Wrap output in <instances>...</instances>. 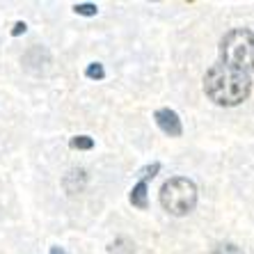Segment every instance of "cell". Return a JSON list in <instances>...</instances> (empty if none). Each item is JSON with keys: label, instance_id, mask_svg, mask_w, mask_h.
Instances as JSON below:
<instances>
[{"label": "cell", "instance_id": "obj_6", "mask_svg": "<svg viewBox=\"0 0 254 254\" xmlns=\"http://www.w3.org/2000/svg\"><path fill=\"white\" fill-rule=\"evenodd\" d=\"M130 204L135 208H142V211L149 206V184L147 181L140 179V181L133 186V190H130Z\"/></svg>", "mask_w": 254, "mask_h": 254}, {"label": "cell", "instance_id": "obj_10", "mask_svg": "<svg viewBox=\"0 0 254 254\" xmlns=\"http://www.w3.org/2000/svg\"><path fill=\"white\" fill-rule=\"evenodd\" d=\"M73 12L80 14V16H96L99 14V7L94 2H76L73 5Z\"/></svg>", "mask_w": 254, "mask_h": 254}, {"label": "cell", "instance_id": "obj_9", "mask_svg": "<svg viewBox=\"0 0 254 254\" xmlns=\"http://www.w3.org/2000/svg\"><path fill=\"white\" fill-rule=\"evenodd\" d=\"M85 76H87L89 80H103V78H106V69H103L101 62H92V64L85 69Z\"/></svg>", "mask_w": 254, "mask_h": 254}, {"label": "cell", "instance_id": "obj_3", "mask_svg": "<svg viewBox=\"0 0 254 254\" xmlns=\"http://www.w3.org/2000/svg\"><path fill=\"white\" fill-rule=\"evenodd\" d=\"M160 206L170 215L184 218L197 206V186L188 177H172L160 186Z\"/></svg>", "mask_w": 254, "mask_h": 254}, {"label": "cell", "instance_id": "obj_2", "mask_svg": "<svg viewBox=\"0 0 254 254\" xmlns=\"http://www.w3.org/2000/svg\"><path fill=\"white\" fill-rule=\"evenodd\" d=\"M220 58L222 64L250 76L254 71V32L248 28H236L227 32L220 42Z\"/></svg>", "mask_w": 254, "mask_h": 254}, {"label": "cell", "instance_id": "obj_1", "mask_svg": "<svg viewBox=\"0 0 254 254\" xmlns=\"http://www.w3.org/2000/svg\"><path fill=\"white\" fill-rule=\"evenodd\" d=\"M204 92L215 106H241L252 92V78L227 64H213L204 73Z\"/></svg>", "mask_w": 254, "mask_h": 254}, {"label": "cell", "instance_id": "obj_12", "mask_svg": "<svg viewBox=\"0 0 254 254\" xmlns=\"http://www.w3.org/2000/svg\"><path fill=\"white\" fill-rule=\"evenodd\" d=\"M158 170H160V163H154V165H147L144 170L140 172V179H142V181H149V179H154L156 174H158Z\"/></svg>", "mask_w": 254, "mask_h": 254}, {"label": "cell", "instance_id": "obj_11", "mask_svg": "<svg viewBox=\"0 0 254 254\" xmlns=\"http://www.w3.org/2000/svg\"><path fill=\"white\" fill-rule=\"evenodd\" d=\"M211 254H245V252L238 248L236 243H220V245H215L211 250Z\"/></svg>", "mask_w": 254, "mask_h": 254}, {"label": "cell", "instance_id": "obj_4", "mask_svg": "<svg viewBox=\"0 0 254 254\" xmlns=\"http://www.w3.org/2000/svg\"><path fill=\"white\" fill-rule=\"evenodd\" d=\"M154 119H156V124H158V128L163 130L165 135L181 137L184 126H181V119H179V115L174 113V110H170V108H160V110H156Z\"/></svg>", "mask_w": 254, "mask_h": 254}, {"label": "cell", "instance_id": "obj_8", "mask_svg": "<svg viewBox=\"0 0 254 254\" xmlns=\"http://www.w3.org/2000/svg\"><path fill=\"white\" fill-rule=\"evenodd\" d=\"M71 149H80V151H89V149H94V140L89 135H76L71 137Z\"/></svg>", "mask_w": 254, "mask_h": 254}, {"label": "cell", "instance_id": "obj_13", "mask_svg": "<svg viewBox=\"0 0 254 254\" xmlns=\"http://www.w3.org/2000/svg\"><path fill=\"white\" fill-rule=\"evenodd\" d=\"M25 28H28V25H25L23 21H18V23H14V28H12V35H14V37L23 35V32H25Z\"/></svg>", "mask_w": 254, "mask_h": 254}, {"label": "cell", "instance_id": "obj_14", "mask_svg": "<svg viewBox=\"0 0 254 254\" xmlns=\"http://www.w3.org/2000/svg\"><path fill=\"white\" fill-rule=\"evenodd\" d=\"M51 254H69V252H66L64 248H58V245H53V248H51Z\"/></svg>", "mask_w": 254, "mask_h": 254}, {"label": "cell", "instance_id": "obj_7", "mask_svg": "<svg viewBox=\"0 0 254 254\" xmlns=\"http://www.w3.org/2000/svg\"><path fill=\"white\" fill-rule=\"evenodd\" d=\"M108 252L110 254H135V245H133V241H128L126 236H119L110 243Z\"/></svg>", "mask_w": 254, "mask_h": 254}, {"label": "cell", "instance_id": "obj_5", "mask_svg": "<svg viewBox=\"0 0 254 254\" xmlns=\"http://www.w3.org/2000/svg\"><path fill=\"white\" fill-rule=\"evenodd\" d=\"M62 186L69 195H76V192H83L85 186H87V172L83 167H78V170H69L62 179Z\"/></svg>", "mask_w": 254, "mask_h": 254}]
</instances>
